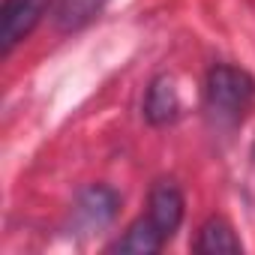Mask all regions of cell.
I'll return each mask as SVG.
<instances>
[{"instance_id":"1","label":"cell","mask_w":255,"mask_h":255,"mask_svg":"<svg viewBox=\"0 0 255 255\" xmlns=\"http://www.w3.org/2000/svg\"><path fill=\"white\" fill-rule=\"evenodd\" d=\"M204 108L219 129H237L255 108V75L234 63H216L204 78Z\"/></svg>"},{"instance_id":"2","label":"cell","mask_w":255,"mask_h":255,"mask_svg":"<svg viewBox=\"0 0 255 255\" xmlns=\"http://www.w3.org/2000/svg\"><path fill=\"white\" fill-rule=\"evenodd\" d=\"M48 0H3L0 12V54L9 57L15 45H21L45 15Z\"/></svg>"},{"instance_id":"3","label":"cell","mask_w":255,"mask_h":255,"mask_svg":"<svg viewBox=\"0 0 255 255\" xmlns=\"http://www.w3.org/2000/svg\"><path fill=\"white\" fill-rule=\"evenodd\" d=\"M183 210H186V201H183V192L177 189V183L159 180V183L150 189L144 219H147L165 240H171V237L177 234L180 222H183Z\"/></svg>"},{"instance_id":"4","label":"cell","mask_w":255,"mask_h":255,"mask_svg":"<svg viewBox=\"0 0 255 255\" xmlns=\"http://www.w3.org/2000/svg\"><path fill=\"white\" fill-rule=\"evenodd\" d=\"M117 210H120V195H117L111 186L93 183V186H87V189L78 195V201H75V222H78L81 228H87V231L105 228V225L114 222Z\"/></svg>"},{"instance_id":"5","label":"cell","mask_w":255,"mask_h":255,"mask_svg":"<svg viewBox=\"0 0 255 255\" xmlns=\"http://www.w3.org/2000/svg\"><path fill=\"white\" fill-rule=\"evenodd\" d=\"M180 93L168 75H156L144 96V120L150 126H168L180 117Z\"/></svg>"},{"instance_id":"6","label":"cell","mask_w":255,"mask_h":255,"mask_svg":"<svg viewBox=\"0 0 255 255\" xmlns=\"http://www.w3.org/2000/svg\"><path fill=\"white\" fill-rule=\"evenodd\" d=\"M195 252L201 255H237L243 252V240L237 237L234 225L225 219V216H210L201 228H198V237L192 243Z\"/></svg>"},{"instance_id":"7","label":"cell","mask_w":255,"mask_h":255,"mask_svg":"<svg viewBox=\"0 0 255 255\" xmlns=\"http://www.w3.org/2000/svg\"><path fill=\"white\" fill-rule=\"evenodd\" d=\"M165 246V237L144 219V213L126 228L111 246L108 252H120V255H156L159 249Z\"/></svg>"},{"instance_id":"8","label":"cell","mask_w":255,"mask_h":255,"mask_svg":"<svg viewBox=\"0 0 255 255\" xmlns=\"http://www.w3.org/2000/svg\"><path fill=\"white\" fill-rule=\"evenodd\" d=\"M105 6L108 0H60L54 9V24L60 33H75L90 21H96Z\"/></svg>"}]
</instances>
